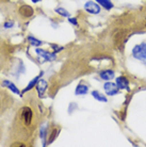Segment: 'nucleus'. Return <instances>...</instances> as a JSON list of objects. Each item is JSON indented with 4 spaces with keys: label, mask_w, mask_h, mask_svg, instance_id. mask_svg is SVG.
Listing matches in <instances>:
<instances>
[{
    "label": "nucleus",
    "mask_w": 146,
    "mask_h": 147,
    "mask_svg": "<svg viewBox=\"0 0 146 147\" xmlns=\"http://www.w3.org/2000/svg\"><path fill=\"white\" fill-rule=\"evenodd\" d=\"M34 121V112L30 106H24L17 111L15 116L14 123H13V130L16 131L14 136H17L18 133L22 132V130L27 131L31 128V126Z\"/></svg>",
    "instance_id": "f257e3e1"
},
{
    "label": "nucleus",
    "mask_w": 146,
    "mask_h": 147,
    "mask_svg": "<svg viewBox=\"0 0 146 147\" xmlns=\"http://www.w3.org/2000/svg\"><path fill=\"white\" fill-rule=\"evenodd\" d=\"M13 103V98L5 91L0 90V115L5 113Z\"/></svg>",
    "instance_id": "f03ea898"
},
{
    "label": "nucleus",
    "mask_w": 146,
    "mask_h": 147,
    "mask_svg": "<svg viewBox=\"0 0 146 147\" xmlns=\"http://www.w3.org/2000/svg\"><path fill=\"white\" fill-rule=\"evenodd\" d=\"M132 57L139 61L146 63V42L135 45L132 49Z\"/></svg>",
    "instance_id": "7ed1b4c3"
},
{
    "label": "nucleus",
    "mask_w": 146,
    "mask_h": 147,
    "mask_svg": "<svg viewBox=\"0 0 146 147\" xmlns=\"http://www.w3.org/2000/svg\"><path fill=\"white\" fill-rule=\"evenodd\" d=\"M35 52L39 55V58L43 60L44 62H52L57 59V53H55V52H48L44 49H41V48H36Z\"/></svg>",
    "instance_id": "20e7f679"
},
{
    "label": "nucleus",
    "mask_w": 146,
    "mask_h": 147,
    "mask_svg": "<svg viewBox=\"0 0 146 147\" xmlns=\"http://www.w3.org/2000/svg\"><path fill=\"white\" fill-rule=\"evenodd\" d=\"M84 10L90 14H99L101 11V7L96 1H87L84 3Z\"/></svg>",
    "instance_id": "39448f33"
},
{
    "label": "nucleus",
    "mask_w": 146,
    "mask_h": 147,
    "mask_svg": "<svg viewBox=\"0 0 146 147\" xmlns=\"http://www.w3.org/2000/svg\"><path fill=\"white\" fill-rule=\"evenodd\" d=\"M103 90L108 96H114L120 93V88L117 86V84L111 82V81H107L103 84Z\"/></svg>",
    "instance_id": "423d86ee"
},
{
    "label": "nucleus",
    "mask_w": 146,
    "mask_h": 147,
    "mask_svg": "<svg viewBox=\"0 0 146 147\" xmlns=\"http://www.w3.org/2000/svg\"><path fill=\"white\" fill-rule=\"evenodd\" d=\"M47 88H48L47 81L41 78L40 80L37 81V83H36L37 96H39L40 98H43V97H44V94L46 93V91H47Z\"/></svg>",
    "instance_id": "0eeeda50"
},
{
    "label": "nucleus",
    "mask_w": 146,
    "mask_h": 147,
    "mask_svg": "<svg viewBox=\"0 0 146 147\" xmlns=\"http://www.w3.org/2000/svg\"><path fill=\"white\" fill-rule=\"evenodd\" d=\"M115 83L117 84V86L120 88V90H126V91H130V88H129V81H128L127 78L123 77V76H120V77L116 78V81Z\"/></svg>",
    "instance_id": "6e6552de"
},
{
    "label": "nucleus",
    "mask_w": 146,
    "mask_h": 147,
    "mask_svg": "<svg viewBox=\"0 0 146 147\" xmlns=\"http://www.w3.org/2000/svg\"><path fill=\"white\" fill-rule=\"evenodd\" d=\"M43 75H44V71H41L40 73V75H39V76H36V77L35 78H33L32 80L30 81L29 83H28V85H27V86H26L25 88H24V91H22V94H24V93H27V92H29L30 90H32L33 88H34V86H36V83H37V81L40 80L41 78H42V76H43Z\"/></svg>",
    "instance_id": "1a4fd4ad"
},
{
    "label": "nucleus",
    "mask_w": 146,
    "mask_h": 147,
    "mask_svg": "<svg viewBox=\"0 0 146 147\" xmlns=\"http://www.w3.org/2000/svg\"><path fill=\"white\" fill-rule=\"evenodd\" d=\"M114 75H115V73L112 69H105L100 71V74H99L100 78L105 81H111L114 78Z\"/></svg>",
    "instance_id": "9d476101"
},
{
    "label": "nucleus",
    "mask_w": 146,
    "mask_h": 147,
    "mask_svg": "<svg viewBox=\"0 0 146 147\" xmlns=\"http://www.w3.org/2000/svg\"><path fill=\"white\" fill-rule=\"evenodd\" d=\"M1 85L2 86H5V88H7L10 91H11L12 93H14V94H20V92H19V90L17 88V86L12 82V81L10 80H3L2 82H1Z\"/></svg>",
    "instance_id": "9b49d317"
},
{
    "label": "nucleus",
    "mask_w": 146,
    "mask_h": 147,
    "mask_svg": "<svg viewBox=\"0 0 146 147\" xmlns=\"http://www.w3.org/2000/svg\"><path fill=\"white\" fill-rule=\"evenodd\" d=\"M47 125L45 124V125H43L42 127H41L40 129V138L41 140H42V145L43 146H47L48 143H47Z\"/></svg>",
    "instance_id": "f8f14e48"
},
{
    "label": "nucleus",
    "mask_w": 146,
    "mask_h": 147,
    "mask_svg": "<svg viewBox=\"0 0 146 147\" xmlns=\"http://www.w3.org/2000/svg\"><path fill=\"white\" fill-rule=\"evenodd\" d=\"M33 9L30 5H22L19 9V14L22 15V17H30L33 15Z\"/></svg>",
    "instance_id": "ddd939ff"
},
{
    "label": "nucleus",
    "mask_w": 146,
    "mask_h": 147,
    "mask_svg": "<svg viewBox=\"0 0 146 147\" xmlns=\"http://www.w3.org/2000/svg\"><path fill=\"white\" fill-rule=\"evenodd\" d=\"M96 2L100 5L101 7H103L107 11H110L114 7V4L111 0H95Z\"/></svg>",
    "instance_id": "4468645a"
},
{
    "label": "nucleus",
    "mask_w": 146,
    "mask_h": 147,
    "mask_svg": "<svg viewBox=\"0 0 146 147\" xmlns=\"http://www.w3.org/2000/svg\"><path fill=\"white\" fill-rule=\"evenodd\" d=\"M60 132H61V127H55V128H52L50 134H49V138H48V140H47V143L48 144L52 143V142L58 138Z\"/></svg>",
    "instance_id": "2eb2a0df"
},
{
    "label": "nucleus",
    "mask_w": 146,
    "mask_h": 147,
    "mask_svg": "<svg viewBox=\"0 0 146 147\" xmlns=\"http://www.w3.org/2000/svg\"><path fill=\"white\" fill-rule=\"evenodd\" d=\"M89 93V86L87 84H83V83H80L76 86V90H75V95H85Z\"/></svg>",
    "instance_id": "dca6fc26"
},
{
    "label": "nucleus",
    "mask_w": 146,
    "mask_h": 147,
    "mask_svg": "<svg viewBox=\"0 0 146 147\" xmlns=\"http://www.w3.org/2000/svg\"><path fill=\"white\" fill-rule=\"evenodd\" d=\"M91 94H92V96L97 100V101H100V102H108V98H107V96L103 95L102 93L98 92V91H93Z\"/></svg>",
    "instance_id": "f3484780"
},
{
    "label": "nucleus",
    "mask_w": 146,
    "mask_h": 147,
    "mask_svg": "<svg viewBox=\"0 0 146 147\" xmlns=\"http://www.w3.org/2000/svg\"><path fill=\"white\" fill-rule=\"evenodd\" d=\"M27 40H28V42L30 43V45H32L34 47H40V46L43 45V42H42V40H40L39 38H35L34 36H31V35L27 37Z\"/></svg>",
    "instance_id": "a211bd4d"
},
{
    "label": "nucleus",
    "mask_w": 146,
    "mask_h": 147,
    "mask_svg": "<svg viewBox=\"0 0 146 147\" xmlns=\"http://www.w3.org/2000/svg\"><path fill=\"white\" fill-rule=\"evenodd\" d=\"M55 11V13H58L59 15H61V16H63V17H67V18H68V17L70 16V14L66 11L64 7H57Z\"/></svg>",
    "instance_id": "6ab92c4d"
},
{
    "label": "nucleus",
    "mask_w": 146,
    "mask_h": 147,
    "mask_svg": "<svg viewBox=\"0 0 146 147\" xmlns=\"http://www.w3.org/2000/svg\"><path fill=\"white\" fill-rule=\"evenodd\" d=\"M50 46L52 48H53V50H55V53H58V52H60V51H62L64 48L63 47H61V46H58V45H55V44H50Z\"/></svg>",
    "instance_id": "aec40b11"
},
{
    "label": "nucleus",
    "mask_w": 146,
    "mask_h": 147,
    "mask_svg": "<svg viewBox=\"0 0 146 147\" xmlns=\"http://www.w3.org/2000/svg\"><path fill=\"white\" fill-rule=\"evenodd\" d=\"M14 27V22L13 20H10V22H5L3 24V28L4 29H10V28H13Z\"/></svg>",
    "instance_id": "412c9836"
},
{
    "label": "nucleus",
    "mask_w": 146,
    "mask_h": 147,
    "mask_svg": "<svg viewBox=\"0 0 146 147\" xmlns=\"http://www.w3.org/2000/svg\"><path fill=\"white\" fill-rule=\"evenodd\" d=\"M78 108V106H77L76 103L75 102H72V103H70V107H68V113H73L74 111H75V109H77Z\"/></svg>",
    "instance_id": "4be33fe9"
},
{
    "label": "nucleus",
    "mask_w": 146,
    "mask_h": 147,
    "mask_svg": "<svg viewBox=\"0 0 146 147\" xmlns=\"http://www.w3.org/2000/svg\"><path fill=\"white\" fill-rule=\"evenodd\" d=\"M68 22H70V24H72L73 26H77V25H78L77 18H75V17H68Z\"/></svg>",
    "instance_id": "5701e85b"
},
{
    "label": "nucleus",
    "mask_w": 146,
    "mask_h": 147,
    "mask_svg": "<svg viewBox=\"0 0 146 147\" xmlns=\"http://www.w3.org/2000/svg\"><path fill=\"white\" fill-rule=\"evenodd\" d=\"M32 2H34V3H37V2H40V1H42V0H31Z\"/></svg>",
    "instance_id": "b1692460"
},
{
    "label": "nucleus",
    "mask_w": 146,
    "mask_h": 147,
    "mask_svg": "<svg viewBox=\"0 0 146 147\" xmlns=\"http://www.w3.org/2000/svg\"><path fill=\"white\" fill-rule=\"evenodd\" d=\"M1 134H2V130H1V126H0V138H1Z\"/></svg>",
    "instance_id": "393cba45"
}]
</instances>
